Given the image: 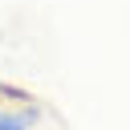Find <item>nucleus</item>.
Listing matches in <instances>:
<instances>
[{
	"instance_id": "obj_1",
	"label": "nucleus",
	"mask_w": 130,
	"mask_h": 130,
	"mask_svg": "<svg viewBox=\"0 0 130 130\" xmlns=\"http://www.w3.org/2000/svg\"><path fill=\"white\" fill-rule=\"evenodd\" d=\"M0 130H32V126L20 118V110H0Z\"/></svg>"
}]
</instances>
